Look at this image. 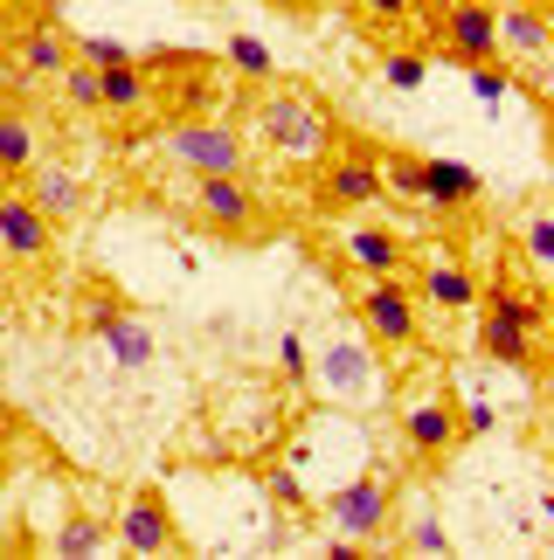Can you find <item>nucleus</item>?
Instances as JSON below:
<instances>
[{
	"label": "nucleus",
	"instance_id": "obj_1",
	"mask_svg": "<svg viewBox=\"0 0 554 560\" xmlns=\"http://www.w3.org/2000/svg\"><path fill=\"white\" fill-rule=\"evenodd\" d=\"M478 353L493 368H513V374H534L541 360V332H547V305L534 291H513V284H493L478 291Z\"/></svg>",
	"mask_w": 554,
	"mask_h": 560
},
{
	"label": "nucleus",
	"instance_id": "obj_2",
	"mask_svg": "<svg viewBox=\"0 0 554 560\" xmlns=\"http://www.w3.org/2000/svg\"><path fill=\"white\" fill-rule=\"evenodd\" d=\"M354 312H360V332L389 353L423 339V298H416V284H402V277H368L360 298H354Z\"/></svg>",
	"mask_w": 554,
	"mask_h": 560
},
{
	"label": "nucleus",
	"instance_id": "obj_3",
	"mask_svg": "<svg viewBox=\"0 0 554 560\" xmlns=\"http://www.w3.org/2000/svg\"><path fill=\"white\" fill-rule=\"evenodd\" d=\"M257 139L270 145V153H285V160H319V153H326V139H333V125L319 118L305 97L277 91V97L257 104Z\"/></svg>",
	"mask_w": 554,
	"mask_h": 560
},
{
	"label": "nucleus",
	"instance_id": "obj_4",
	"mask_svg": "<svg viewBox=\"0 0 554 560\" xmlns=\"http://www.w3.org/2000/svg\"><path fill=\"white\" fill-rule=\"evenodd\" d=\"M160 145H166V160L187 166L195 180L201 174H243V132H236V125H222V118H187Z\"/></svg>",
	"mask_w": 554,
	"mask_h": 560
},
{
	"label": "nucleus",
	"instance_id": "obj_5",
	"mask_svg": "<svg viewBox=\"0 0 554 560\" xmlns=\"http://www.w3.org/2000/svg\"><path fill=\"white\" fill-rule=\"evenodd\" d=\"M381 160L374 153H333L326 166H319V208L333 214H354V208H374L381 201Z\"/></svg>",
	"mask_w": 554,
	"mask_h": 560
},
{
	"label": "nucleus",
	"instance_id": "obj_6",
	"mask_svg": "<svg viewBox=\"0 0 554 560\" xmlns=\"http://www.w3.org/2000/svg\"><path fill=\"white\" fill-rule=\"evenodd\" d=\"M389 499H395V485L381 478V470H368V478H354L347 491H333L326 520H333V533H347V540H374V533L389 526Z\"/></svg>",
	"mask_w": 554,
	"mask_h": 560
},
{
	"label": "nucleus",
	"instance_id": "obj_7",
	"mask_svg": "<svg viewBox=\"0 0 554 560\" xmlns=\"http://www.w3.org/2000/svg\"><path fill=\"white\" fill-rule=\"evenodd\" d=\"M493 28H499V62H513V70H547V8H527V0H513V8H493Z\"/></svg>",
	"mask_w": 554,
	"mask_h": 560
},
{
	"label": "nucleus",
	"instance_id": "obj_8",
	"mask_svg": "<svg viewBox=\"0 0 554 560\" xmlns=\"http://www.w3.org/2000/svg\"><path fill=\"white\" fill-rule=\"evenodd\" d=\"M437 35H443V49H451L464 70L499 56V28H493V8H485V0H443Z\"/></svg>",
	"mask_w": 554,
	"mask_h": 560
},
{
	"label": "nucleus",
	"instance_id": "obj_9",
	"mask_svg": "<svg viewBox=\"0 0 554 560\" xmlns=\"http://www.w3.org/2000/svg\"><path fill=\"white\" fill-rule=\"evenodd\" d=\"M118 547L125 553H181V533H174V512H166L160 491H132L118 512Z\"/></svg>",
	"mask_w": 554,
	"mask_h": 560
},
{
	"label": "nucleus",
	"instance_id": "obj_10",
	"mask_svg": "<svg viewBox=\"0 0 554 560\" xmlns=\"http://www.w3.org/2000/svg\"><path fill=\"white\" fill-rule=\"evenodd\" d=\"M56 243V222L42 214L28 194H0V256L8 264H42Z\"/></svg>",
	"mask_w": 554,
	"mask_h": 560
},
{
	"label": "nucleus",
	"instance_id": "obj_11",
	"mask_svg": "<svg viewBox=\"0 0 554 560\" xmlns=\"http://www.w3.org/2000/svg\"><path fill=\"white\" fill-rule=\"evenodd\" d=\"M195 214L229 235H257V194L243 187V174H201L195 180Z\"/></svg>",
	"mask_w": 554,
	"mask_h": 560
},
{
	"label": "nucleus",
	"instance_id": "obj_12",
	"mask_svg": "<svg viewBox=\"0 0 554 560\" xmlns=\"http://www.w3.org/2000/svg\"><path fill=\"white\" fill-rule=\"evenodd\" d=\"M458 408H451V395H423V401H409V416H402V443L416 450L423 464H437V457H451L458 450Z\"/></svg>",
	"mask_w": 554,
	"mask_h": 560
},
{
	"label": "nucleus",
	"instance_id": "obj_13",
	"mask_svg": "<svg viewBox=\"0 0 554 560\" xmlns=\"http://www.w3.org/2000/svg\"><path fill=\"white\" fill-rule=\"evenodd\" d=\"M485 194V180L464 160H416V201L430 208H472Z\"/></svg>",
	"mask_w": 554,
	"mask_h": 560
},
{
	"label": "nucleus",
	"instance_id": "obj_14",
	"mask_svg": "<svg viewBox=\"0 0 554 560\" xmlns=\"http://www.w3.org/2000/svg\"><path fill=\"white\" fill-rule=\"evenodd\" d=\"M339 249H347V264L360 277H402V264H409V249H402V235L395 229H374V222H360L339 235Z\"/></svg>",
	"mask_w": 554,
	"mask_h": 560
},
{
	"label": "nucleus",
	"instance_id": "obj_15",
	"mask_svg": "<svg viewBox=\"0 0 554 560\" xmlns=\"http://www.w3.org/2000/svg\"><path fill=\"white\" fill-rule=\"evenodd\" d=\"M478 291H485V284L458 264V256H437V264L416 277V298H423V305H437V312H472Z\"/></svg>",
	"mask_w": 554,
	"mask_h": 560
},
{
	"label": "nucleus",
	"instance_id": "obj_16",
	"mask_svg": "<svg viewBox=\"0 0 554 560\" xmlns=\"http://www.w3.org/2000/svg\"><path fill=\"white\" fill-rule=\"evenodd\" d=\"M28 201L49 214V222H70V214L83 208V180L70 174V166H28Z\"/></svg>",
	"mask_w": 554,
	"mask_h": 560
},
{
	"label": "nucleus",
	"instance_id": "obj_17",
	"mask_svg": "<svg viewBox=\"0 0 554 560\" xmlns=\"http://www.w3.org/2000/svg\"><path fill=\"white\" fill-rule=\"evenodd\" d=\"M319 381H326L339 401H374V360L360 347H333L319 360Z\"/></svg>",
	"mask_w": 554,
	"mask_h": 560
},
{
	"label": "nucleus",
	"instance_id": "obj_18",
	"mask_svg": "<svg viewBox=\"0 0 554 560\" xmlns=\"http://www.w3.org/2000/svg\"><path fill=\"white\" fill-rule=\"evenodd\" d=\"M146 70L139 56L132 62H112V70H97V112H146Z\"/></svg>",
	"mask_w": 554,
	"mask_h": 560
},
{
	"label": "nucleus",
	"instance_id": "obj_19",
	"mask_svg": "<svg viewBox=\"0 0 554 560\" xmlns=\"http://www.w3.org/2000/svg\"><path fill=\"white\" fill-rule=\"evenodd\" d=\"M70 62H77L70 35H56V28H28V35H21V70H28V77H62Z\"/></svg>",
	"mask_w": 554,
	"mask_h": 560
},
{
	"label": "nucleus",
	"instance_id": "obj_20",
	"mask_svg": "<svg viewBox=\"0 0 554 560\" xmlns=\"http://www.w3.org/2000/svg\"><path fill=\"white\" fill-rule=\"evenodd\" d=\"M28 166H35V125L28 112L0 104V174H28Z\"/></svg>",
	"mask_w": 554,
	"mask_h": 560
},
{
	"label": "nucleus",
	"instance_id": "obj_21",
	"mask_svg": "<svg viewBox=\"0 0 554 560\" xmlns=\"http://www.w3.org/2000/svg\"><path fill=\"white\" fill-rule=\"evenodd\" d=\"M97 339L112 347V360H118V368H146V360H153V332H146L139 318H125V312H118V318H112V326H104Z\"/></svg>",
	"mask_w": 554,
	"mask_h": 560
},
{
	"label": "nucleus",
	"instance_id": "obj_22",
	"mask_svg": "<svg viewBox=\"0 0 554 560\" xmlns=\"http://www.w3.org/2000/svg\"><path fill=\"white\" fill-rule=\"evenodd\" d=\"M104 547H112V526L104 520H62L56 526V553L62 560H83V553H104Z\"/></svg>",
	"mask_w": 554,
	"mask_h": 560
},
{
	"label": "nucleus",
	"instance_id": "obj_23",
	"mask_svg": "<svg viewBox=\"0 0 554 560\" xmlns=\"http://www.w3.org/2000/svg\"><path fill=\"white\" fill-rule=\"evenodd\" d=\"M229 70H236V77H250V83H264L270 70H277V62H270V49H264V42L257 35H229Z\"/></svg>",
	"mask_w": 554,
	"mask_h": 560
},
{
	"label": "nucleus",
	"instance_id": "obj_24",
	"mask_svg": "<svg viewBox=\"0 0 554 560\" xmlns=\"http://www.w3.org/2000/svg\"><path fill=\"white\" fill-rule=\"evenodd\" d=\"M513 83H520L513 62H499V56H493V62H472V91H478V104H506V97H513Z\"/></svg>",
	"mask_w": 554,
	"mask_h": 560
},
{
	"label": "nucleus",
	"instance_id": "obj_25",
	"mask_svg": "<svg viewBox=\"0 0 554 560\" xmlns=\"http://www.w3.org/2000/svg\"><path fill=\"white\" fill-rule=\"evenodd\" d=\"M62 97H70L77 112H97V70L91 62H70V70H62Z\"/></svg>",
	"mask_w": 554,
	"mask_h": 560
},
{
	"label": "nucleus",
	"instance_id": "obj_26",
	"mask_svg": "<svg viewBox=\"0 0 554 560\" xmlns=\"http://www.w3.org/2000/svg\"><path fill=\"white\" fill-rule=\"evenodd\" d=\"M77 49V62H91V70H112V62H132V49L125 42H104V35H83V42H70Z\"/></svg>",
	"mask_w": 554,
	"mask_h": 560
},
{
	"label": "nucleus",
	"instance_id": "obj_27",
	"mask_svg": "<svg viewBox=\"0 0 554 560\" xmlns=\"http://www.w3.org/2000/svg\"><path fill=\"white\" fill-rule=\"evenodd\" d=\"M381 77H389L395 91H423V77H430V70H423V56L395 49V56H381Z\"/></svg>",
	"mask_w": 554,
	"mask_h": 560
},
{
	"label": "nucleus",
	"instance_id": "obj_28",
	"mask_svg": "<svg viewBox=\"0 0 554 560\" xmlns=\"http://www.w3.org/2000/svg\"><path fill=\"white\" fill-rule=\"evenodd\" d=\"M527 256L547 270V256H554V222H547V214H534V222H527Z\"/></svg>",
	"mask_w": 554,
	"mask_h": 560
},
{
	"label": "nucleus",
	"instance_id": "obj_29",
	"mask_svg": "<svg viewBox=\"0 0 554 560\" xmlns=\"http://www.w3.org/2000/svg\"><path fill=\"white\" fill-rule=\"evenodd\" d=\"M409 553H451V540H443L437 520H416V526H409Z\"/></svg>",
	"mask_w": 554,
	"mask_h": 560
},
{
	"label": "nucleus",
	"instance_id": "obj_30",
	"mask_svg": "<svg viewBox=\"0 0 554 560\" xmlns=\"http://www.w3.org/2000/svg\"><path fill=\"white\" fill-rule=\"evenodd\" d=\"M354 8L368 14V21H409V14H416V0H354Z\"/></svg>",
	"mask_w": 554,
	"mask_h": 560
},
{
	"label": "nucleus",
	"instance_id": "obj_31",
	"mask_svg": "<svg viewBox=\"0 0 554 560\" xmlns=\"http://www.w3.org/2000/svg\"><path fill=\"white\" fill-rule=\"evenodd\" d=\"M277 360H285V374H291V381H305V339H298V332L277 339Z\"/></svg>",
	"mask_w": 554,
	"mask_h": 560
},
{
	"label": "nucleus",
	"instance_id": "obj_32",
	"mask_svg": "<svg viewBox=\"0 0 554 560\" xmlns=\"http://www.w3.org/2000/svg\"><path fill=\"white\" fill-rule=\"evenodd\" d=\"M83 318H91V332H104L118 318V298H91V312H83Z\"/></svg>",
	"mask_w": 554,
	"mask_h": 560
},
{
	"label": "nucleus",
	"instance_id": "obj_33",
	"mask_svg": "<svg viewBox=\"0 0 554 560\" xmlns=\"http://www.w3.org/2000/svg\"><path fill=\"white\" fill-rule=\"evenodd\" d=\"M264 8H277V14H312V0H264Z\"/></svg>",
	"mask_w": 554,
	"mask_h": 560
},
{
	"label": "nucleus",
	"instance_id": "obj_34",
	"mask_svg": "<svg viewBox=\"0 0 554 560\" xmlns=\"http://www.w3.org/2000/svg\"><path fill=\"white\" fill-rule=\"evenodd\" d=\"M527 8H554V0H527Z\"/></svg>",
	"mask_w": 554,
	"mask_h": 560
}]
</instances>
